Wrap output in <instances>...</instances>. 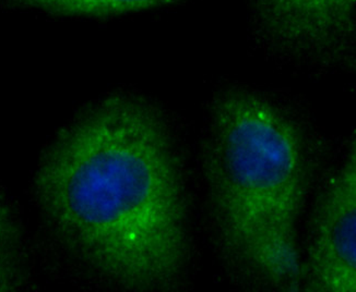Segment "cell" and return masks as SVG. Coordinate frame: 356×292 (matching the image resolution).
<instances>
[{
	"instance_id": "3",
	"label": "cell",
	"mask_w": 356,
	"mask_h": 292,
	"mask_svg": "<svg viewBox=\"0 0 356 292\" xmlns=\"http://www.w3.org/2000/svg\"><path fill=\"white\" fill-rule=\"evenodd\" d=\"M260 51L300 70L330 71L355 60L356 0H250Z\"/></svg>"
},
{
	"instance_id": "4",
	"label": "cell",
	"mask_w": 356,
	"mask_h": 292,
	"mask_svg": "<svg viewBox=\"0 0 356 292\" xmlns=\"http://www.w3.org/2000/svg\"><path fill=\"white\" fill-rule=\"evenodd\" d=\"M303 288L356 291V143L319 198L303 259Z\"/></svg>"
},
{
	"instance_id": "6",
	"label": "cell",
	"mask_w": 356,
	"mask_h": 292,
	"mask_svg": "<svg viewBox=\"0 0 356 292\" xmlns=\"http://www.w3.org/2000/svg\"><path fill=\"white\" fill-rule=\"evenodd\" d=\"M22 5L55 15L110 17L172 5L181 0H18Z\"/></svg>"
},
{
	"instance_id": "1",
	"label": "cell",
	"mask_w": 356,
	"mask_h": 292,
	"mask_svg": "<svg viewBox=\"0 0 356 292\" xmlns=\"http://www.w3.org/2000/svg\"><path fill=\"white\" fill-rule=\"evenodd\" d=\"M36 202L61 250L93 280L165 291L191 264L181 153L163 112L115 93L61 130L38 166Z\"/></svg>"
},
{
	"instance_id": "5",
	"label": "cell",
	"mask_w": 356,
	"mask_h": 292,
	"mask_svg": "<svg viewBox=\"0 0 356 292\" xmlns=\"http://www.w3.org/2000/svg\"><path fill=\"white\" fill-rule=\"evenodd\" d=\"M26 280V252L20 223L0 196V292L11 291Z\"/></svg>"
},
{
	"instance_id": "2",
	"label": "cell",
	"mask_w": 356,
	"mask_h": 292,
	"mask_svg": "<svg viewBox=\"0 0 356 292\" xmlns=\"http://www.w3.org/2000/svg\"><path fill=\"white\" fill-rule=\"evenodd\" d=\"M294 107L233 85L212 99L201 142L209 234L243 287L303 288L298 227L314 175V145Z\"/></svg>"
}]
</instances>
